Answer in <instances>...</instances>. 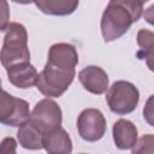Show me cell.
Wrapping results in <instances>:
<instances>
[{"label": "cell", "mask_w": 154, "mask_h": 154, "mask_svg": "<svg viewBox=\"0 0 154 154\" xmlns=\"http://www.w3.org/2000/svg\"><path fill=\"white\" fill-rule=\"evenodd\" d=\"M106 101L116 114H128L136 109L140 101V91L129 81H116L107 90Z\"/></svg>", "instance_id": "obj_4"}, {"label": "cell", "mask_w": 154, "mask_h": 154, "mask_svg": "<svg viewBox=\"0 0 154 154\" xmlns=\"http://www.w3.org/2000/svg\"><path fill=\"white\" fill-rule=\"evenodd\" d=\"M143 18H144V20H146L148 24H150V25L154 26V2H153L149 7H147V8L144 10V12H143Z\"/></svg>", "instance_id": "obj_18"}, {"label": "cell", "mask_w": 154, "mask_h": 154, "mask_svg": "<svg viewBox=\"0 0 154 154\" xmlns=\"http://www.w3.org/2000/svg\"><path fill=\"white\" fill-rule=\"evenodd\" d=\"M106 118L97 108H85L77 118V130L87 142H96L106 134Z\"/></svg>", "instance_id": "obj_7"}, {"label": "cell", "mask_w": 154, "mask_h": 154, "mask_svg": "<svg viewBox=\"0 0 154 154\" xmlns=\"http://www.w3.org/2000/svg\"><path fill=\"white\" fill-rule=\"evenodd\" d=\"M143 118L150 126H154V94L150 95L143 107Z\"/></svg>", "instance_id": "obj_16"}, {"label": "cell", "mask_w": 154, "mask_h": 154, "mask_svg": "<svg viewBox=\"0 0 154 154\" xmlns=\"http://www.w3.org/2000/svg\"><path fill=\"white\" fill-rule=\"evenodd\" d=\"M79 154H85V153H79Z\"/></svg>", "instance_id": "obj_19"}, {"label": "cell", "mask_w": 154, "mask_h": 154, "mask_svg": "<svg viewBox=\"0 0 154 154\" xmlns=\"http://www.w3.org/2000/svg\"><path fill=\"white\" fill-rule=\"evenodd\" d=\"M17 142L13 137H5L0 144V154H16Z\"/></svg>", "instance_id": "obj_17"}, {"label": "cell", "mask_w": 154, "mask_h": 154, "mask_svg": "<svg viewBox=\"0 0 154 154\" xmlns=\"http://www.w3.org/2000/svg\"><path fill=\"white\" fill-rule=\"evenodd\" d=\"M112 136L114 144L120 150L132 149L138 141L136 125L128 119H118L112 126Z\"/></svg>", "instance_id": "obj_9"}, {"label": "cell", "mask_w": 154, "mask_h": 154, "mask_svg": "<svg viewBox=\"0 0 154 154\" xmlns=\"http://www.w3.org/2000/svg\"><path fill=\"white\" fill-rule=\"evenodd\" d=\"M131 154H154V135L146 134L141 136L132 148Z\"/></svg>", "instance_id": "obj_15"}, {"label": "cell", "mask_w": 154, "mask_h": 154, "mask_svg": "<svg viewBox=\"0 0 154 154\" xmlns=\"http://www.w3.org/2000/svg\"><path fill=\"white\" fill-rule=\"evenodd\" d=\"M61 122H63L61 108L54 100L49 97L40 100L35 105L30 117V123L34 126H36L43 134V136L60 128Z\"/></svg>", "instance_id": "obj_5"}, {"label": "cell", "mask_w": 154, "mask_h": 154, "mask_svg": "<svg viewBox=\"0 0 154 154\" xmlns=\"http://www.w3.org/2000/svg\"><path fill=\"white\" fill-rule=\"evenodd\" d=\"M43 149L48 154H71L72 141L61 126L43 136Z\"/></svg>", "instance_id": "obj_11"}, {"label": "cell", "mask_w": 154, "mask_h": 154, "mask_svg": "<svg viewBox=\"0 0 154 154\" xmlns=\"http://www.w3.org/2000/svg\"><path fill=\"white\" fill-rule=\"evenodd\" d=\"M31 113L29 103L19 97H14L6 90H2L0 103V122L4 125L20 128L30 120Z\"/></svg>", "instance_id": "obj_6"}, {"label": "cell", "mask_w": 154, "mask_h": 154, "mask_svg": "<svg viewBox=\"0 0 154 154\" xmlns=\"http://www.w3.org/2000/svg\"><path fill=\"white\" fill-rule=\"evenodd\" d=\"M8 82L20 89H28L37 84L38 73L30 63H22L6 69Z\"/></svg>", "instance_id": "obj_10"}, {"label": "cell", "mask_w": 154, "mask_h": 154, "mask_svg": "<svg viewBox=\"0 0 154 154\" xmlns=\"http://www.w3.org/2000/svg\"><path fill=\"white\" fill-rule=\"evenodd\" d=\"M78 79L83 88L95 95H101L108 89V75L96 65H89L78 72Z\"/></svg>", "instance_id": "obj_8"}, {"label": "cell", "mask_w": 154, "mask_h": 154, "mask_svg": "<svg viewBox=\"0 0 154 154\" xmlns=\"http://www.w3.org/2000/svg\"><path fill=\"white\" fill-rule=\"evenodd\" d=\"M142 16L143 1L111 0L102 13L100 22L103 41L111 42L120 38Z\"/></svg>", "instance_id": "obj_2"}, {"label": "cell", "mask_w": 154, "mask_h": 154, "mask_svg": "<svg viewBox=\"0 0 154 154\" xmlns=\"http://www.w3.org/2000/svg\"><path fill=\"white\" fill-rule=\"evenodd\" d=\"M136 38L138 46L137 59L144 60L147 67L154 72V32L148 29H140Z\"/></svg>", "instance_id": "obj_12"}, {"label": "cell", "mask_w": 154, "mask_h": 154, "mask_svg": "<svg viewBox=\"0 0 154 154\" xmlns=\"http://www.w3.org/2000/svg\"><path fill=\"white\" fill-rule=\"evenodd\" d=\"M34 4L45 14L67 16L77 10L79 2L76 0H37L34 1Z\"/></svg>", "instance_id": "obj_14"}, {"label": "cell", "mask_w": 154, "mask_h": 154, "mask_svg": "<svg viewBox=\"0 0 154 154\" xmlns=\"http://www.w3.org/2000/svg\"><path fill=\"white\" fill-rule=\"evenodd\" d=\"M0 58L5 69L22 63H30L28 32L23 24L16 22L8 23L5 30Z\"/></svg>", "instance_id": "obj_3"}, {"label": "cell", "mask_w": 154, "mask_h": 154, "mask_svg": "<svg viewBox=\"0 0 154 154\" xmlns=\"http://www.w3.org/2000/svg\"><path fill=\"white\" fill-rule=\"evenodd\" d=\"M78 53L73 45L59 42L51 46L48 59L43 70L38 73L36 88L47 97L61 96L76 76Z\"/></svg>", "instance_id": "obj_1"}, {"label": "cell", "mask_w": 154, "mask_h": 154, "mask_svg": "<svg viewBox=\"0 0 154 154\" xmlns=\"http://www.w3.org/2000/svg\"><path fill=\"white\" fill-rule=\"evenodd\" d=\"M17 140L24 149L38 150L43 148V134L36 126H34L30 120L18 129Z\"/></svg>", "instance_id": "obj_13"}]
</instances>
